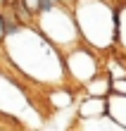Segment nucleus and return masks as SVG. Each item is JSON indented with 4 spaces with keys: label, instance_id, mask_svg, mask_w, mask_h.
<instances>
[{
    "label": "nucleus",
    "instance_id": "obj_7",
    "mask_svg": "<svg viewBox=\"0 0 126 131\" xmlns=\"http://www.w3.org/2000/svg\"><path fill=\"white\" fill-rule=\"evenodd\" d=\"M12 10H14V14L19 17V21H21L24 26H31V21H33V14L29 12V7L21 3V0H14V3H12Z\"/></svg>",
    "mask_w": 126,
    "mask_h": 131
},
{
    "label": "nucleus",
    "instance_id": "obj_9",
    "mask_svg": "<svg viewBox=\"0 0 126 131\" xmlns=\"http://www.w3.org/2000/svg\"><path fill=\"white\" fill-rule=\"evenodd\" d=\"M7 36V26H5V14H3V10H0V41Z\"/></svg>",
    "mask_w": 126,
    "mask_h": 131
},
{
    "label": "nucleus",
    "instance_id": "obj_5",
    "mask_svg": "<svg viewBox=\"0 0 126 131\" xmlns=\"http://www.w3.org/2000/svg\"><path fill=\"white\" fill-rule=\"evenodd\" d=\"M117 43L126 50V5L117 10Z\"/></svg>",
    "mask_w": 126,
    "mask_h": 131
},
{
    "label": "nucleus",
    "instance_id": "obj_1",
    "mask_svg": "<svg viewBox=\"0 0 126 131\" xmlns=\"http://www.w3.org/2000/svg\"><path fill=\"white\" fill-rule=\"evenodd\" d=\"M74 19L81 38L93 50H105L117 43V12L105 0H74Z\"/></svg>",
    "mask_w": 126,
    "mask_h": 131
},
{
    "label": "nucleus",
    "instance_id": "obj_4",
    "mask_svg": "<svg viewBox=\"0 0 126 131\" xmlns=\"http://www.w3.org/2000/svg\"><path fill=\"white\" fill-rule=\"evenodd\" d=\"M86 95H100V98H107L109 93H112V76H109L107 72L105 74H98L93 76V79L86 83Z\"/></svg>",
    "mask_w": 126,
    "mask_h": 131
},
{
    "label": "nucleus",
    "instance_id": "obj_8",
    "mask_svg": "<svg viewBox=\"0 0 126 131\" xmlns=\"http://www.w3.org/2000/svg\"><path fill=\"white\" fill-rule=\"evenodd\" d=\"M112 91L119 95H126V76H119V79H112Z\"/></svg>",
    "mask_w": 126,
    "mask_h": 131
},
{
    "label": "nucleus",
    "instance_id": "obj_6",
    "mask_svg": "<svg viewBox=\"0 0 126 131\" xmlns=\"http://www.w3.org/2000/svg\"><path fill=\"white\" fill-rule=\"evenodd\" d=\"M50 100H52L55 107H69L74 103V95H72V91H67L64 86H62V88H57V91L50 93Z\"/></svg>",
    "mask_w": 126,
    "mask_h": 131
},
{
    "label": "nucleus",
    "instance_id": "obj_2",
    "mask_svg": "<svg viewBox=\"0 0 126 131\" xmlns=\"http://www.w3.org/2000/svg\"><path fill=\"white\" fill-rule=\"evenodd\" d=\"M64 67H67V76L72 81H76V86H86L93 76L100 74V62L98 57L93 55L90 45L83 48V45H74L69 50V55L64 60Z\"/></svg>",
    "mask_w": 126,
    "mask_h": 131
},
{
    "label": "nucleus",
    "instance_id": "obj_3",
    "mask_svg": "<svg viewBox=\"0 0 126 131\" xmlns=\"http://www.w3.org/2000/svg\"><path fill=\"white\" fill-rule=\"evenodd\" d=\"M102 114H109V98L86 95L83 103H78V117H81V119L102 117Z\"/></svg>",
    "mask_w": 126,
    "mask_h": 131
}]
</instances>
